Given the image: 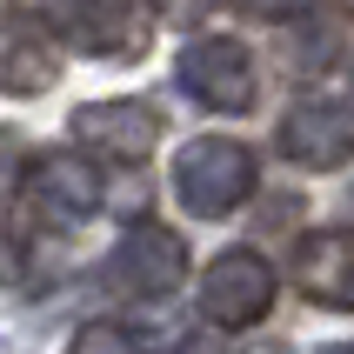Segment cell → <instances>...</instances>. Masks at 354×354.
<instances>
[{"mask_svg": "<svg viewBox=\"0 0 354 354\" xmlns=\"http://www.w3.org/2000/svg\"><path fill=\"white\" fill-rule=\"evenodd\" d=\"M241 14H254V20H288V14H301L308 0H234Z\"/></svg>", "mask_w": 354, "mask_h": 354, "instance_id": "12", "label": "cell"}, {"mask_svg": "<svg viewBox=\"0 0 354 354\" xmlns=\"http://www.w3.org/2000/svg\"><path fill=\"white\" fill-rule=\"evenodd\" d=\"M328 354H354V348H328Z\"/></svg>", "mask_w": 354, "mask_h": 354, "instance_id": "15", "label": "cell"}, {"mask_svg": "<svg viewBox=\"0 0 354 354\" xmlns=\"http://www.w3.org/2000/svg\"><path fill=\"white\" fill-rule=\"evenodd\" d=\"M341 14H348V20H354V0H341Z\"/></svg>", "mask_w": 354, "mask_h": 354, "instance_id": "14", "label": "cell"}, {"mask_svg": "<svg viewBox=\"0 0 354 354\" xmlns=\"http://www.w3.org/2000/svg\"><path fill=\"white\" fill-rule=\"evenodd\" d=\"M180 87H187L201 107H214V114H241V107L254 100V60H248L241 40L207 34V40H194V47L180 54Z\"/></svg>", "mask_w": 354, "mask_h": 354, "instance_id": "5", "label": "cell"}, {"mask_svg": "<svg viewBox=\"0 0 354 354\" xmlns=\"http://www.w3.org/2000/svg\"><path fill=\"white\" fill-rule=\"evenodd\" d=\"M0 354H7V348H0Z\"/></svg>", "mask_w": 354, "mask_h": 354, "instance_id": "16", "label": "cell"}, {"mask_svg": "<svg viewBox=\"0 0 354 354\" xmlns=\"http://www.w3.org/2000/svg\"><path fill=\"white\" fill-rule=\"evenodd\" d=\"M174 194L187 201V214H227L254 194V154L221 134L187 140L174 154Z\"/></svg>", "mask_w": 354, "mask_h": 354, "instance_id": "1", "label": "cell"}, {"mask_svg": "<svg viewBox=\"0 0 354 354\" xmlns=\"http://www.w3.org/2000/svg\"><path fill=\"white\" fill-rule=\"evenodd\" d=\"M107 274H114L127 295L160 301V295H174L180 281H187V241H180L174 227H160V221H134V227L120 234Z\"/></svg>", "mask_w": 354, "mask_h": 354, "instance_id": "4", "label": "cell"}, {"mask_svg": "<svg viewBox=\"0 0 354 354\" xmlns=\"http://www.w3.org/2000/svg\"><path fill=\"white\" fill-rule=\"evenodd\" d=\"M180 354H227V341H214V335H201V341H187Z\"/></svg>", "mask_w": 354, "mask_h": 354, "instance_id": "13", "label": "cell"}, {"mask_svg": "<svg viewBox=\"0 0 354 354\" xmlns=\"http://www.w3.org/2000/svg\"><path fill=\"white\" fill-rule=\"evenodd\" d=\"M74 140L80 147H100V154H114V160H140L160 140V120L140 100H94V107L74 114Z\"/></svg>", "mask_w": 354, "mask_h": 354, "instance_id": "8", "label": "cell"}, {"mask_svg": "<svg viewBox=\"0 0 354 354\" xmlns=\"http://www.w3.org/2000/svg\"><path fill=\"white\" fill-rule=\"evenodd\" d=\"M281 154L295 160V167H315V174L341 167L354 154L348 107H335V100H301V107H288V120H281Z\"/></svg>", "mask_w": 354, "mask_h": 354, "instance_id": "6", "label": "cell"}, {"mask_svg": "<svg viewBox=\"0 0 354 354\" xmlns=\"http://www.w3.org/2000/svg\"><path fill=\"white\" fill-rule=\"evenodd\" d=\"M67 354H140V348L120 335V328H107V321H87V328L67 341Z\"/></svg>", "mask_w": 354, "mask_h": 354, "instance_id": "11", "label": "cell"}, {"mask_svg": "<svg viewBox=\"0 0 354 354\" xmlns=\"http://www.w3.org/2000/svg\"><path fill=\"white\" fill-rule=\"evenodd\" d=\"M54 47H47V40L40 34H14L7 40V54H0V87H7V94H47V87H54Z\"/></svg>", "mask_w": 354, "mask_h": 354, "instance_id": "10", "label": "cell"}, {"mask_svg": "<svg viewBox=\"0 0 354 354\" xmlns=\"http://www.w3.org/2000/svg\"><path fill=\"white\" fill-rule=\"evenodd\" d=\"M268 308H274V268L248 248H227L201 274V315L214 328H254V321H268Z\"/></svg>", "mask_w": 354, "mask_h": 354, "instance_id": "3", "label": "cell"}, {"mask_svg": "<svg viewBox=\"0 0 354 354\" xmlns=\"http://www.w3.org/2000/svg\"><path fill=\"white\" fill-rule=\"evenodd\" d=\"M47 20H54V34L80 54H140L147 34H154V14H147V0H40Z\"/></svg>", "mask_w": 354, "mask_h": 354, "instance_id": "2", "label": "cell"}, {"mask_svg": "<svg viewBox=\"0 0 354 354\" xmlns=\"http://www.w3.org/2000/svg\"><path fill=\"white\" fill-rule=\"evenodd\" d=\"M295 281L321 308H354V227H315L295 248Z\"/></svg>", "mask_w": 354, "mask_h": 354, "instance_id": "7", "label": "cell"}, {"mask_svg": "<svg viewBox=\"0 0 354 354\" xmlns=\"http://www.w3.org/2000/svg\"><path fill=\"white\" fill-rule=\"evenodd\" d=\"M27 201L47 221H80V214L100 207V174L80 154H40L27 167Z\"/></svg>", "mask_w": 354, "mask_h": 354, "instance_id": "9", "label": "cell"}]
</instances>
